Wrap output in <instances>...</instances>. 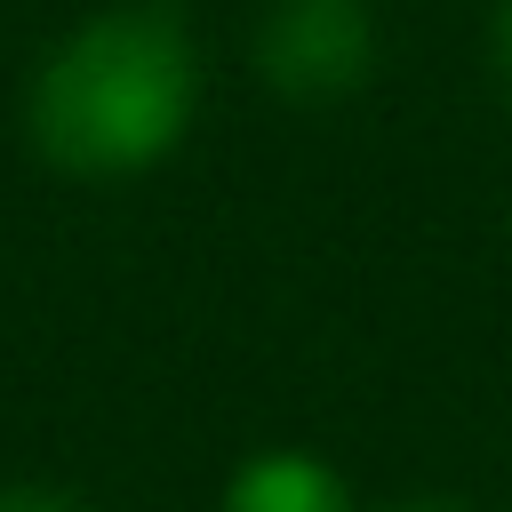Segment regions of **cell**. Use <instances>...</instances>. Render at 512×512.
I'll return each instance as SVG.
<instances>
[{"instance_id": "cell-3", "label": "cell", "mask_w": 512, "mask_h": 512, "mask_svg": "<svg viewBox=\"0 0 512 512\" xmlns=\"http://www.w3.org/2000/svg\"><path fill=\"white\" fill-rule=\"evenodd\" d=\"M216 512H360V504L320 448H256L232 464Z\"/></svg>"}, {"instance_id": "cell-5", "label": "cell", "mask_w": 512, "mask_h": 512, "mask_svg": "<svg viewBox=\"0 0 512 512\" xmlns=\"http://www.w3.org/2000/svg\"><path fill=\"white\" fill-rule=\"evenodd\" d=\"M496 80L512 96V0H496Z\"/></svg>"}, {"instance_id": "cell-6", "label": "cell", "mask_w": 512, "mask_h": 512, "mask_svg": "<svg viewBox=\"0 0 512 512\" xmlns=\"http://www.w3.org/2000/svg\"><path fill=\"white\" fill-rule=\"evenodd\" d=\"M384 512H480V504H464V496H400Z\"/></svg>"}, {"instance_id": "cell-1", "label": "cell", "mask_w": 512, "mask_h": 512, "mask_svg": "<svg viewBox=\"0 0 512 512\" xmlns=\"http://www.w3.org/2000/svg\"><path fill=\"white\" fill-rule=\"evenodd\" d=\"M200 112V48L184 8L168 0H112L80 16L32 72L24 128L56 176L128 184L152 176Z\"/></svg>"}, {"instance_id": "cell-4", "label": "cell", "mask_w": 512, "mask_h": 512, "mask_svg": "<svg viewBox=\"0 0 512 512\" xmlns=\"http://www.w3.org/2000/svg\"><path fill=\"white\" fill-rule=\"evenodd\" d=\"M0 512H88V504L56 480H0Z\"/></svg>"}, {"instance_id": "cell-2", "label": "cell", "mask_w": 512, "mask_h": 512, "mask_svg": "<svg viewBox=\"0 0 512 512\" xmlns=\"http://www.w3.org/2000/svg\"><path fill=\"white\" fill-rule=\"evenodd\" d=\"M256 80L296 112L352 104L376 80V8L368 0H264Z\"/></svg>"}]
</instances>
